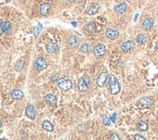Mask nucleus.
Masks as SVG:
<instances>
[{"mask_svg":"<svg viewBox=\"0 0 158 140\" xmlns=\"http://www.w3.org/2000/svg\"><path fill=\"white\" fill-rule=\"evenodd\" d=\"M67 1L68 2H69V3H73L75 1V0H67Z\"/></svg>","mask_w":158,"mask_h":140,"instance_id":"nucleus-31","label":"nucleus"},{"mask_svg":"<svg viewBox=\"0 0 158 140\" xmlns=\"http://www.w3.org/2000/svg\"><path fill=\"white\" fill-rule=\"evenodd\" d=\"M47 66L48 65L47 61H46V59L43 57L38 58L34 63L35 69L38 71L45 69L47 67Z\"/></svg>","mask_w":158,"mask_h":140,"instance_id":"nucleus-3","label":"nucleus"},{"mask_svg":"<svg viewBox=\"0 0 158 140\" xmlns=\"http://www.w3.org/2000/svg\"><path fill=\"white\" fill-rule=\"evenodd\" d=\"M135 48V43L132 40H129L125 42V43L122 44V45L121 46L122 51H124V53H129L132 50H133Z\"/></svg>","mask_w":158,"mask_h":140,"instance_id":"nucleus-5","label":"nucleus"},{"mask_svg":"<svg viewBox=\"0 0 158 140\" xmlns=\"http://www.w3.org/2000/svg\"><path fill=\"white\" fill-rule=\"evenodd\" d=\"M109 75L108 72H102L96 80V84L100 87H104L109 78Z\"/></svg>","mask_w":158,"mask_h":140,"instance_id":"nucleus-4","label":"nucleus"},{"mask_svg":"<svg viewBox=\"0 0 158 140\" xmlns=\"http://www.w3.org/2000/svg\"><path fill=\"white\" fill-rule=\"evenodd\" d=\"M146 42V37L143 34H140L136 37V42L139 45H142L144 44Z\"/></svg>","mask_w":158,"mask_h":140,"instance_id":"nucleus-24","label":"nucleus"},{"mask_svg":"<svg viewBox=\"0 0 158 140\" xmlns=\"http://www.w3.org/2000/svg\"><path fill=\"white\" fill-rule=\"evenodd\" d=\"M25 115L32 120L35 119L36 117V111L33 105H29L25 109Z\"/></svg>","mask_w":158,"mask_h":140,"instance_id":"nucleus-7","label":"nucleus"},{"mask_svg":"<svg viewBox=\"0 0 158 140\" xmlns=\"http://www.w3.org/2000/svg\"><path fill=\"white\" fill-rule=\"evenodd\" d=\"M24 58H21L19 59V61L17 62L16 66L14 67V69L16 70L17 71H22L24 67Z\"/></svg>","mask_w":158,"mask_h":140,"instance_id":"nucleus-23","label":"nucleus"},{"mask_svg":"<svg viewBox=\"0 0 158 140\" xmlns=\"http://www.w3.org/2000/svg\"><path fill=\"white\" fill-rule=\"evenodd\" d=\"M10 28H11V23L9 22H1V28H0V30H1V33H3L4 32H6L9 31Z\"/></svg>","mask_w":158,"mask_h":140,"instance_id":"nucleus-18","label":"nucleus"},{"mask_svg":"<svg viewBox=\"0 0 158 140\" xmlns=\"http://www.w3.org/2000/svg\"><path fill=\"white\" fill-rule=\"evenodd\" d=\"M140 103L143 106L146 107H149L152 105V100L148 97H143L141 98L140 100Z\"/></svg>","mask_w":158,"mask_h":140,"instance_id":"nucleus-17","label":"nucleus"},{"mask_svg":"<svg viewBox=\"0 0 158 140\" xmlns=\"http://www.w3.org/2000/svg\"><path fill=\"white\" fill-rule=\"evenodd\" d=\"M11 94L14 99H21L24 96V93L19 89H13L11 91Z\"/></svg>","mask_w":158,"mask_h":140,"instance_id":"nucleus-16","label":"nucleus"},{"mask_svg":"<svg viewBox=\"0 0 158 140\" xmlns=\"http://www.w3.org/2000/svg\"><path fill=\"white\" fill-rule=\"evenodd\" d=\"M58 78H59V76H58V73H53L52 75V76H51V81L53 82H56L58 80Z\"/></svg>","mask_w":158,"mask_h":140,"instance_id":"nucleus-27","label":"nucleus"},{"mask_svg":"<svg viewBox=\"0 0 158 140\" xmlns=\"http://www.w3.org/2000/svg\"><path fill=\"white\" fill-rule=\"evenodd\" d=\"M78 88L79 91L81 92L86 91L88 89V85L86 83L85 80L84 78H81L79 79L78 83Z\"/></svg>","mask_w":158,"mask_h":140,"instance_id":"nucleus-13","label":"nucleus"},{"mask_svg":"<svg viewBox=\"0 0 158 140\" xmlns=\"http://www.w3.org/2000/svg\"><path fill=\"white\" fill-rule=\"evenodd\" d=\"M45 100L49 106H54L57 102V99L54 95L52 94H48L45 97Z\"/></svg>","mask_w":158,"mask_h":140,"instance_id":"nucleus-12","label":"nucleus"},{"mask_svg":"<svg viewBox=\"0 0 158 140\" xmlns=\"http://www.w3.org/2000/svg\"><path fill=\"white\" fill-rule=\"evenodd\" d=\"M106 53V49L105 46L103 44H98L94 48L93 54L96 58H100L101 56H104Z\"/></svg>","mask_w":158,"mask_h":140,"instance_id":"nucleus-6","label":"nucleus"},{"mask_svg":"<svg viewBox=\"0 0 158 140\" xmlns=\"http://www.w3.org/2000/svg\"><path fill=\"white\" fill-rule=\"evenodd\" d=\"M100 8L99 4H95L91 6L88 11V14L89 15H94L98 12V10Z\"/></svg>","mask_w":158,"mask_h":140,"instance_id":"nucleus-20","label":"nucleus"},{"mask_svg":"<svg viewBox=\"0 0 158 140\" xmlns=\"http://www.w3.org/2000/svg\"><path fill=\"white\" fill-rule=\"evenodd\" d=\"M127 6V5L124 2L121 3L118 5H117L115 7V11L117 13H118L119 14H123L125 12Z\"/></svg>","mask_w":158,"mask_h":140,"instance_id":"nucleus-15","label":"nucleus"},{"mask_svg":"<svg viewBox=\"0 0 158 140\" xmlns=\"http://www.w3.org/2000/svg\"><path fill=\"white\" fill-rule=\"evenodd\" d=\"M155 23V21L152 18H148L146 19L143 22V28L145 31H150V30L153 27V25Z\"/></svg>","mask_w":158,"mask_h":140,"instance_id":"nucleus-8","label":"nucleus"},{"mask_svg":"<svg viewBox=\"0 0 158 140\" xmlns=\"http://www.w3.org/2000/svg\"><path fill=\"white\" fill-rule=\"evenodd\" d=\"M42 127L46 130H47L48 132H52L54 130V126L49 121H47V120H46L42 124Z\"/></svg>","mask_w":158,"mask_h":140,"instance_id":"nucleus-19","label":"nucleus"},{"mask_svg":"<svg viewBox=\"0 0 158 140\" xmlns=\"http://www.w3.org/2000/svg\"><path fill=\"white\" fill-rule=\"evenodd\" d=\"M47 50L49 53L53 54L58 53L59 48L56 43L54 42H51L49 43L47 45Z\"/></svg>","mask_w":158,"mask_h":140,"instance_id":"nucleus-9","label":"nucleus"},{"mask_svg":"<svg viewBox=\"0 0 158 140\" xmlns=\"http://www.w3.org/2000/svg\"><path fill=\"white\" fill-rule=\"evenodd\" d=\"M50 8H51V5L49 3H44L42 4L40 8L41 14H42V16H46L48 14Z\"/></svg>","mask_w":158,"mask_h":140,"instance_id":"nucleus-14","label":"nucleus"},{"mask_svg":"<svg viewBox=\"0 0 158 140\" xmlns=\"http://www.w3.org/2000/svg\"><path fill=\"white\" fill-rule=\"evenodd\" d=\"M80 51L83 53L88 54L92 51V47H91V46L89 44H84L81 46L80 48Z\"/></svg>","mask_w":158,"mask_h":140,"instance_id":"nucleus-22","label":"nucleus"},{"mask_svg":"<svg viewBox=\"0 0 158 140\" xmlns=\"http://www.w3.org/2000/svg\"><path fill=\"white\" fill-rule=\"evenodd\" d=\"M137 128L140 131H146L148 129V125L144 121H139L137 123Z\"/></svg>","mask_w":158,"mask_h":140,"instance_id":"nucleus-21","label":"nucleus"},{"mask_svg":"<svg viewBox=\"0 0 158 140\" xmlns=\"http://www.w3.org/2000/svg\"><path fill=\"white\" fill-rule=\"evenodd\" d=\"M85 28V30H86V32H93L95 30V24L93 22H90L86 25Z\"/></svg>","mask_w":158,"mask_h":140,"instance_id":"nucleus-25","label":"nucleus"},{"mask_svg":"<svg viewBox=\"0 0 158 140\" xmlns=\"http://www.w3.org/2000/svg\"><path fill=\"white\" fill-rule=\"evenodd\" d=\"M103 124L104 125H106V126H109L111 125L110 119L108 117H104L103 119Z\"/></svg>","mask_w":158,"mask_h":140,"instance_id":"nucleus-28","label":"nucleus"},{"mask_svg":"<svg viewBox=\"0 0 158 140\" xmlns=\"http://www.w3.org/2000/svg\"><path fill=\"white\" fill-rule=\"evenodd\" d=\"M111 139H117V140H118V139H120L119 137V135L117 133H114L113 136H112V138H111Z\"/></svg>","mask_w":158,"mask_h":140,"instance_id":"nucleus-30","label":"nucleus"},{"mask_svg":"<svg viewBox=\"0 0 158 140\" xmlns=\"http://www.w3.org/2000/svg\"><path fill=\"white\" fill-rule=\"evenodd\" d=\"M135 139L136 140H145L146 138L140 134H136L135 136Z\"/></svg>","mask_w":158,"mask_h":140,"instance_id":"nucleus-29","label":"nucleus"},{"mask_svg":"<svg viewBox=\"0 0 158 140\" xmlns=\"http://www.w3.org/2000/svg\"><path fill=\"white\" fill-rule=\"evenodd\" d=\"M57 85L64 91H68L72 87V83L70 80L61 78L57 81Z\"/></svg>","mask_w":158,"mask_h":140,"instance_id":"nucleus-2","label":"nucleus"},{"mask_svg":"<svg viewBox=\"0 0 158 140\" xmlns=\"http://www.w3.org/2000/svg\"><path fill=\"white\" fill-rule=\"evenodd\" d=\"M68 44L71 48H77L80 44V40L77 36L72 35L69 38Z\"/></svg>","mask_w":158,"mask_h":140,"instance_id":"nucleus-11","label":"nucleus"},{"mask_svg":"<svg viewBox=\"0 0 158 140\" xmlns=\"http://www.w3.org/2000/svg\"><path fill=\"white\" fill-rule=\"evenodd\" d=\"M106 35L108 38L111 40H113L116 39L119 37V33L117 30H115L109 28L107 29Z\"/></svg>","mask_w":158,"mask_h":140,"instance_id":"nucleus-10","label":"nucleus"},{"mask_svg":"<svg viewBox=\"0 0 158 140\" xmlns=\"http://www.w3.org/2000/svg\"><path fill=\"white\" fill-rule=\"evenodd\" d=\"M156 50H157V51L158 52V43L156 44Z\"/></svg>","mask_w":158,"mask_h":140,"instance_id":"nucleus-32","label":"nucleus"},{"mask_svg":"<svg viewBox=\"0 0 158 140\" xmlns=\"http://www.w3.org/2000/svg\"><path fill=\"white\" fill-rule=\"evenodd\" d=\"M42 26H41L40 24L38 26L34 27L33 30H34V35L35 37L37 38L38 36V35L41 32V31H42Z\"/></svg>","mask_w":158,"mask_h":140,"instance_id":"nucleus-26","label":"nucleus"},{"mask_svg":"<svg viewBox=\"0 0 158 140\" xmlns=\"http://www.w3.org/2000/svg\"><path fill=\"white\" fill-rule=\"evenodd\" d=\"M109 88L111 93L112 94H118L120 91V87L119 83L116 77L114 76H112L109 80Z\"/></svg>","mask_w":158,"mask_h":140,"instance_id":"nucleus-1","label":"nucleus"}]
</instances>
